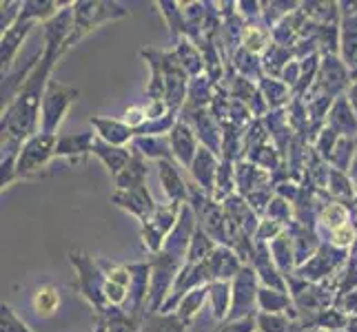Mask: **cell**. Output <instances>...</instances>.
<instances>
[{
    "label": "cell",
    "mask_w": 357,
    "mask_h": 332,
    "mask_svg": "<svg viewBox=\"0 0 357 332\" xmlns=\"http://www.w3.org/2000/svg\"><path fill=\"white\" fill-rule=\"evenodd\" d=\"M58 303V294L52 290H38V297H36V306H38L40 313H52V308Z\"/></svg>",
    "instance_id": "obj_1"
}]
</instances>
